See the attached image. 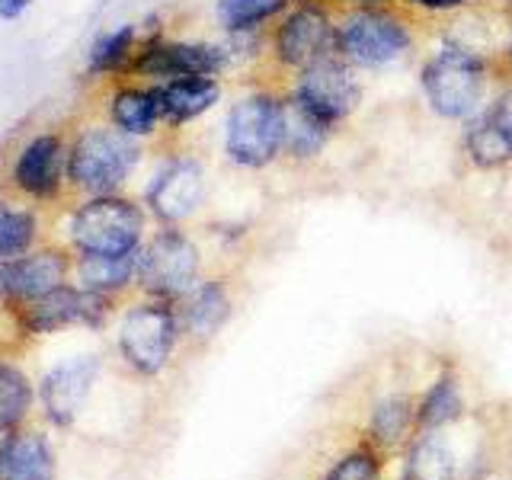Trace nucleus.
Masks as SVG:
<instances>
[{
	"label": "nucleus",
	"instance_id": "nucleus-1",
	"mask_svg": "<svg viewBox=\"0 0 512 480\" xmlns=\"http://www.w3.org/2000/svg\"><path fill=\"white\" fill-rule=\"evenodd\" d=\"M141 160L138 138L116 125H87L68 144V186L80 196H116Z\"/></svg>",
	"mask_w": 512,
	"mask_h": 480
},
{
	"label": "nucleus",
	"instance_id": "nucleus-2",
	"mask_svg": "<svg viewBox=\"0 0 512 480\" xmlns=\"http://www.w3.org/2000/svg\"><path fill=\"white\" fill-rule=\"evenodd\" d=\"M68 237L77 253H135L144 237V212L125 196H93L84 199L71 215Z\"/></svg>",
	"mask_w": 512,
	"mask_h": 480
},
{
	"label": "nucleus",
	"instance_id": "nucleus-3",
	"mask_svg": "<svg viewBox=\"0 0 512 480\" xmlns=\"http://www.w3.org/2000/svg\"><path fill=\"white\" fill-rule=\"evenodd\" d=\"M420 84L442 119H471L487 90V61L468 48H439L423 64Z\"/></svg>",
	"mask_w": 512,
	"mask_h": 480
},
{
	"label": "nucleus",
	"instance_id": "nucleus-4",
	"mask_svg": "<svg viewBox=\"0 0 512 480\" xmlns=\"http://www.w3.org/2000/svg\"><path fill=\"white\" fill-rule=\"evenodd\" d=\"M224 154L237 167L263 170L282 154V100L272 93H250L231 106L224 125Z\"/></svg>",
	"mask_w": 512,
	"mask_h": 480
},
{
	"label": "nucleus",
	"instance_id": "nucleus-5",
	"mask_svg": "<svg viewBox=\"0 0 512 480\" xmlns=\"http://www.w3.org/2000/svg\"><path fill=\"white\" fill-rule=\"evenodd\" d=\"M336 39H340V58L359 64V68H384V64L404 58L413 42L407 23L381 7H359L356 13H349Z\"/></svg>",
	"mask_w": 512,
	"mask_h": 480
},
{
	"label": "nucleus",
	"instance_id": "nucleus-6",
	"mask_svg": "<svg viewBox=\"0 0 512 480\" xmlns=\"http://www.w3.org/2000/svg\"><path fill=\"white\" fill-rule=\"evenodd\" d=\"M176 336H180V317L167 301L154 298L125 314L119 330V349L135 372L157 375L164 372V365L173 356Z\"/></svg>",
	"mask_w": 512,
	"mask_h": 480
},
{
	"label": "nucleus",
	"instance_id": "nucleus-7",
	"mask_svg": "<svg viewBox=\"0 0 512 480\" xmlns=\"http://www.w3.org/2000/svg\"><path fill=\"white\" fill-rule=\"evenodd\" d=\"M138 282L160 301L183 298L199 282V247L176 228L154 234L141 250Z\"/></svg>",
	"mask_w": 512,
	"mask_h": 480
},
{
	"label": "nucleus",
	"instance_id": "nucleus-8",
	"mask_svg": "<svg viewBox=\"0 0 512 480\" xmlns=\"http://www.w3.org/2000/svg\"><path fill=\"white\" fill-rule=\"evenodd\" d=\"M26 333H58L68 327H103L109 317V295L90 292L84 285H61L42 298L10 304Z\"/></svg>",
	"mask_w": 512,
	"mask_h": 480
},
{
	"label": "nucleus",
	"instance_id": "nucleus-9",
	"mask_svg": "<svg viewBox=\"0 0 512 480\" xmlns=\"http://www.w3.org/2000/svg\"><path fill=\"white\" fill-rule=\"evenodd\" d=\"M224 68H228V52L208 42L151 39L138 45L132 58V74L154 80V87L183 77H218Z\"/></svg>",
	"mask_w": 512,
	"mask_h": 480
},
{
	"label": "nucleus",
	"instance_id": "nucleus-10",
	"mask_svg": "<svg viewBox=\"0 0 512 480\" xmlns=\"http://www.w3.org/2000/svg\"><path fill=\"white\" fill-rule=\"evenodd\" d=\"M68 138L61 132L32 135L10 164V186L32 202H55L68 186Z\"/></svg>",
	"mask_w": 512,
	"mask_h": 480
},
{
	"label": "nucleus",
	"instance_id": "nucleus-11",
	"mask_svg": "<svg viewBox=\"0 0 512 480\" xmlns=\"http://www.w3.org/2000/svg\"><path fill=\"white\" fill-rule=\"evenodd\" d=\"M340 26H333L330 13L320 4H298L288 10L282 26L276 29V58L285 68L308 71L314 64L340 55V39H336Z\"/></svg>",
	"mask_w": 512,
	"mask_h": 480
},
{
	"label": "nucleus",
	"instance_id": "nucleus-12",
	"mask_svg": "<svg viewBox=\"0 0 512 480\" xmlns=\"http://www.w3.org/2000/svg\"><path fill=\"white\" fill-rule=\"evenodd\" d=\"M292 96L301 106H308L317 119L336 125L359 106L362 87H359L356 71H352V64L340 55H333L327 61L314 64V68L301 71Z\"/></svg>",
	"mask_w": 512,
	"mask_h": 480
},
{
	"label": "nucleus",
	"instance_id": "nucleus-13",
	"mask_svg": "<svg viewBox=\"0 0 512 480\" xmlns=\"http://www.w3.org/2000/svg\"><path fill=\"white\" fill-rule=\"evenodd\" d=\"M205 199V170L199 160L192 157H176L164 164L154 180L148 183L144 202H148L151 215L164 224H180L199 212Z\"/></svg>",
	"mask_w": 512,
	"mask_h": 480
},
{
	"label": "nucleus",
	"instance_id": "nucleus-14",
	"mask_svg": "<svg viewBox=\"0 0 512 480\" xmlns=\"http://www.w3.org/2000/svg\"><path fill=\"white\" fill-rule=\"evenodd\" d=\"M71 269V256L58 247L32 250L26 256H16V260H0V298L7 304L42 298L55 292V288L68 285Z\"/></svg>",
	"mask_w": 512,
	"mask_h": 480
},
{
	"label": "nucleus",
	"instance_id": "nucleus-15",
	"mask_svg": "<svg viewBox=\"0 0 512 480\" xmlns=\"http://www.w3.org/2000/svg\"><path fill=\"white\" fill-rule=\"evenodd\" d=\"M96 359L90 356H80V359H71L58 368H52L45 378H42V404H45V413L48 420L58 423V426H68L74 416L84 407V400L93 388V378H96Z\"/></svg>",
	"mask_w": 512,
	"mask_h": 480
},
{
	"label": "nucleus",
	"instance_id": "nucleus-16",
	"mask_svg": "<svg viewBox=\"0 0 512 480\" xmlns=\"http://www.w3.org/2000/svg\"><path fill=\"white\" fill-rule=\"evenodd\" d=\"M0 480H55V455L39 432H10L0 442Z\"/></svg>",
	"mask_w": 512,
	"mask_h": 480
},
{
	"label": "nucleus",
	"instance_id": "nucleus-17",
	"mask_svg": "<svg viewBox=\"0 0 512 480\" xmlns=\"http://www.w3.org/2000/svg\"><path fill=\"white\" fill-rule=\"evenodd\" d=\"M160 109H164L167 125H186L192 119L205 116L221 100L218 77H183L170 84H157Z\"/></svg>",
	"mask_w": 512,
	"mask_h": 480
},
{
	"label": "nucleus",
	"instance_id": "nucleus-18",
	"mask_svg": "<svg viewBox=\"0 0 512 480\" xmlns=\"http://www.w3.org/2000/svg\"><path fill=\"white\" fill-rule=\"evenodd\" d=\"M176 317H180V327L186 333H192L196 340H208V336H215L224 327V320L231 317V298L224 292L221 282H196L180 298Z\"/></svg>",
	"mask_w": 512,
	"mask_h": 480
},
{
	"label": "nucleus",
	"instance_id": "nucleus-19",
	"mask_svg": "<svg viewBox=\"0 0 512 480\" xmlns=\"http://www.w3.org/2000/svg\"><path fill=\"white\" fill-rule=\"evenodd\" d=\"M109 122L132 138L154 135L157 125L164 122L157 87H135V84L119 87L109 96Z\"/></svg>",
	"mask_w": 512,
	"mask_h": 480
},
{
	"label": "nucleus",
	"instance_id": "nucleus-20",
	"mask_svg": "<svg viewBox=\"0 0 512 480\" xmlns=\"http://www.w3.org/2000/svg\"><path fill=\"white\" fill-rule=\"evenodd\" d=\"M333 125L317 119L308 106H301L295 96L282 100V151L295 160H311L324 151Z\"/></svg>",
	"mask_w": 512,
	"mask_h": 480
},
{
	"label": "nucleus",
	"instance_id": "nucleus-21",
	"mask_svg": "<svg viewBox=\"0 0 512 480\" xmlns=\"http://www.w3.org/2000/svg\"><path fill=\"white\" fill-rule=\"evenodd\" d=\"M138 260L141 250L135 253H119V256H103V253H80L77 256V279L90 292L112 295L125 288L128 282L138 279Z\"/></svg>",
	"mask_w": 512,
	"mask_h": 480
},
{
	"label": "nucleus",
	"instance_id": "nucleus-22",
	"mask_svg": "<svg viewBox=\"0 0 512 480\" xmlns=\"http://www.w3.org/2000/svg\"><path fill=\"white\" fill-rule=\"evenodd\" d=\"M464 144H468V154L474 164L484 170L503 167L512 160V135L490 116V112L471 116L468 132H464Z\"/></svg>",
	"mask_w": 512,
	"mask_h": 480
},
{
	"label": "nucleus",
	"instance_id": "nucleus-23",
	"mask_svg": "<svg viewBox=\"0 0 512 480\" xmlns=\"http://www.w3.org/2000/svg\"><path fill=\"white\" fill-rule=\"evenodd\" d=\"M138 52V26L122 23L116 29L103 32L87 52V74L90 77H109L122 68H132V58Z\"/></svg>",
	"mask_w": 512,
	"mask_h": 480
},
{
	"label": "nucleus",
	"instance_id": "nucleus-24",
	"mask_svg": "<svg viewBox=\"0 0 512 480\" xmlns=\"http://www.w3.org/2000/svg\"><path fill=\"white\" fill-rule=\"evenodd\" d=\"M458 458L442 436H423L410 448L404 480H455Z\"/></svg>",
	"mask_w": 512,
	"mask_h": 480
},
{
	"label": "nucleus",
	"instance_id": "nucleus-25",
	"mask_svg": "<svg viewBox=\"0 0 512 480\" xmlns=\"http://www.w3.org/2000/svg\"><path fill=\"white\" fill-rule=\"evenodd\" d=\"M288 10V0H218L215 16L221 29L244 36V32H256L263 23L276 20L279 13Z\"/></svg>",
	"mask_w": 512,
	"mask_h": 480
},
{
	"label": "nucleus",
	"instance_id": "nucleus-26",
	"mask_svg": "<svg viewBox=\"0 0 512 480\" xmlns=\"http://www.w3.org/2000/svg\"><path fill=\"white\" fill-rule=\"evenodd\" d=\"M39 240V218L32 208L0 205V260H16V256L32 253Z\"/></svg>",
	"mask_w": 512,
	"mask_h": 480
},
{
	"label": "nucleus",
	"instance_id": "nucleus-27",
	"mask_svg": "<svg viewBox=\"0 0 512 480\" xmlns=\"http://www.w3.org/2000/svg\"><path fill=\"white\" fill-rule=\"evenodd\" d=\"M29 404H32L29 378L20 368L0 362V432H10L20 426Z\"/></svg>",
	"mask_w": 512,
	"mask_h": 480
},
{
	"label": "nucleus",
	"instance_id": "nucleus-28",
	"mask_svg": "<svg viewBox=\"0 0 512 480\" xmlns=\"http://www.w3.org/2000/svg\"><path fill=\"white\" fill-rule=\"evenodd\" d=\"M458 413H461L458 384H455L452 378L436 381V388H432V391L426 394L423 407H420V420H423V426H445V423H452Z\"/></svg>",
	"mask_w": 512,
	"mask_h": 480
},
{
	"label": "nucleus",
	"instance_id": "nucleus-29",
	"mask_svg": "<svg viewBox=\"0 0 512 480\" xmlns=\"http://www.w3.org/2000/svg\"><path fill=\"white\" fill-rule=\"evenodd\" d=\"M410 423V400L407 397H391L375 410L372 416V432L381 442H394L400 439V432Z\"/></svg>",
	"mask_w": 512,
	"mask_h": 480
},
{
	"label": "nucleus",
	"instance_id": "nucleus-30",
	"mask_svg": "<svg viewBox=\"0 0 512 480\" xmlns=\"http://www.w3.org/2000/svg\"><path fill=\"white\" fill-rule=\"evenodd\" d=\"M327 480H378V464L368 452H356L336 464Z\"/></svg>",
	"mask_w": 512,
	"mask_h": 480
},
{
	"label": "nucleus",
	"instance_id": "nucleus-31",
	"mask_svg": "<svg viewBox=\"0 0 512 480\" xmlns=\"http://www.w3.org/2000/svg\"><path fill=\"white\" fill-rule=\"evenodd\" d=\"M487 112H490V116H493L496 122H500V125L506 128V132L512 135V87H509L506 93L496 96V103H493Z\"/></svg>",
	"mask_w": 512,
	"mask_h": 480
},
{
	"label": "nucleus",
	"instance_id": "nucleus-32",
	"mask_svg": "<svg viewBox=\"0 0 512 480\" xmlns=\"http://www.w3.org/2000/svg\"><path fill=\"white\" fill-rule=\"evenodd\" d=\"M29 4H32V0H0V20L16 23L29 10Z\"/></svg>",
	"mask_w": 512,
	"mask_h": 480
},
{
	"label": "nucleus",
	"instance_id": "nucleus-33",
	"mask_svg": "<svg viewBox=\"0 0 512 480\" xmlns=\"http://www.w3.org/2000/svg\"><path fill=\"white\" fill-rule=\"evenodd\" d=\"M413 7H423V10H458L464 4H471V0H407Z\"/></svg>",
	"mask_w": 512,
	"mask_h": 480
},
{
	"label": "nucleus",
	"instance_id": "nucleus-34",
	"mask_svg": "<svg viewBox=\"0 0 512 480\" xmlns=\"http://www.w3.org/2000/svg\"><path fill=\"white\" fill-rule=\"evenodd\" d=\"M356 4H362V7H375V4H384V0H356Z\"/></svg>",
	"mask_w": 512,
	"mask_h": 480
},
{
	"label": "nucleus",
	"instance_id": "nucleus-35",
	"mask_svg": "<svg viewBox=\"0 0 512 480\" xmlns=\"http://www.w3.org/2000/svg\"><path fill=\"white\" fill-rule=\"evenodd\" d=\"M509 61H512V42H509Z\"/></svg>",
	"mask_w": 512,
	"mask_h": 480
}]
</instances>
